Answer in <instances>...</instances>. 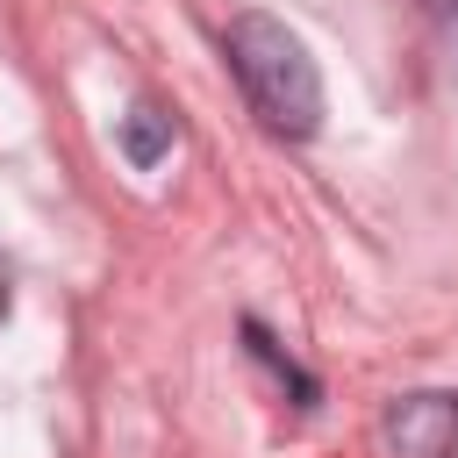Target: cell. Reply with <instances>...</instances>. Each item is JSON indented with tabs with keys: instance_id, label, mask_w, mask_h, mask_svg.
Here are the masks:
<instances>
[{
	"instance_id": "6da1fadb",
	"label": "cell",
	"mask_w": 458,
	"mask_h": 458,
	"mask_svg": "<svg viewBox=\"0 0 458 458\" xmlns=\"http://www.w3.org/2000/svg\"><path fill=\"white\" fill-rule=\"evenodd\" d=\"M222 50H229V72H236L250 114H258L272 136L308 143V136L322 129V72H315L308 43H301L279 14H236L229 36H222Z\"/></svg>"
},
{
	"instance_id": "7a4b0ae2",
	"label": "cell",
	"mask_w": 458,
	"mask_h": 458,
	"mask_svg": "<svg viewBox=\"0 0 458 458\" xmlns=\"http://www.w3.org/2000/svg\"><path fill=\"white\" fill-rule=\"evenodd\" d=\"M379 458H458V394H401L379 415Z\"/></svg>"
},
{
	"instance_id": "3957f363",
	"label": "cell",
	"mask_w": 458,
	"mask_h": 458,
	"mask_svg": "<svg viewBox=\"0 0 458 458\" xmlns=\"http://www.w3.org/2000/svg\"><path fill=\"white\" fill-rule=\"evenodd\" d=\"M114 143H122V157H129L136 172H150V165H165V157H172V143H179V122H172L165 107H150V100H136V107L122 114V129H114Z\"/></svg>"
},
{
	"instance_id": "277c9868",
	"label": "cell",
	"mask_w": 458,
	"mask_h": 458,
	"mask_svg": "<svg viewBox=\"0 0 458 458\" xmlns=\"http://www.w3.org/2000/svg\"><path fill=\"white\" fill-rule=\"evenodd\" d=\"M243 344H250V351H258V358H265V365H272V372H279V379H286V386L301 394V408L315 401V379H308V372H301V365H293V358H286V351H279V344H272V336H265L258 322H243Z\"/></svg>"
},
{
	"instance_id": "5b68a950",
	"label": "cell",
	"mask_w": 458,
	"mask_h": 458,
	"mask_svg": "<svg viewBox=\"0 0 458 458\" xmlns=\"http://www.w3.org/2000/svg\"><path fill=\"white\" fill-rule=\"evenodd\" d=\"M7 308H14V279H7V258H0V322H7Z\"/></svg>"
}]
</instances>
